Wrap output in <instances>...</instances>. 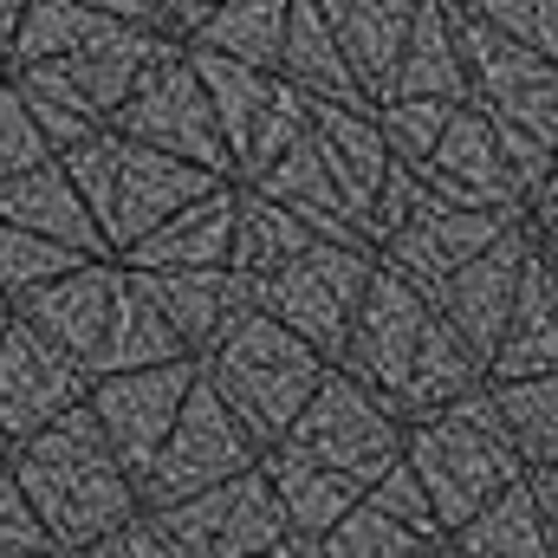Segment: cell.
I'll return each mask as SVG.
<instances>
[{
  "label": "cell",
  "mask_w": 558,
  "mask_h": 558,
  "mask_svg": "<svg viewBox=\"0 0 558 558\" xmlns=\"http://www.w3.org/2000/svg\"><path fill=\"white\" fill-rule=\"evenodd\" d=\"M403 461L416 468L422 494L435 507V526L454 539L494 494H507L513 481H526V461L513 454V435L500 422L494 384H481L474 397H461L441 416H422L403 428Z\"/></svg>",
  "instance_id": "6da1fadb"
},
{
  "label": "cell",
  "mask_w": 558,
  "mask_h": 558,
  "mask_svg": "<svg viewBox=\"0 0 558 558\" xmlns=\"http://www.w3.org/2000/svg\"><path fill=\"white\" fill-rule=\"evenodd\" d=\"M195 364H202V384L228 403V416L254 435L260 454L286 441V428H292L299 410L312 403L318 377L331 371L299 331H286L267 312H247V318H241L215 351H202Z\"/></svg>",
  "instance_id": "7a4b0ae2"
},
{
  "label": "cell",
  "mask_w": 558,
  "mask_h": 558,
  "mask_svg": "<svg viewBox=\"0 0 558 558\" xmlns=\"http://www.w3.org/2000/svg\"><path fill=\"white\" fill-rule=\"evenodd\" d=\"M377 254L371 247H338V241H312L299 260H286L279 274L254 279V312L279 318L286 331H299L325 364H338L351 318L371 292Z\"/></svg>",
  "instance_id": "3957f363"
},
{
  "label": "cell",
  "mask_w": 558,
  "mask_h": 558,
  "mask_svg": "<svg viewBox=\"0 0 558 558\" xmlns=\"http://www.w3.org/2000/svg\"><path fill=\"white\" fill-rule=\"evenodd\" d=\"M279 448H292V454H305V461H318V468H338V474H351L357 487H371L390 461H403V416H397L377 390H364L357 377H344V371L331 364V371L318 377L312 403L299 410V422L286 428Z\"/></svg>",
  "instance_id": "277c9868"
},
{
  "label": "cell",
  "mask_w": 558,
  "mask_h": 558,
  "mask_svg": "<svg viewBox=\"0 0 558 558\" xmlns=\"http://www.w3.org/2000/svg\"><path fill=\"white\" fill-rule=\"evenodd\" d=\"M461 26V59H468V105L494 131H520L533 143H558V65L513 46L468 7H454Z\"/></svg>",
  "instance_id": "5b68a950"
},
{
  "label": "cell",
  "mask_w": 558,
  "mask_h": 558,
  "mask_svg": "<svg viewBox=\"0 0 558 558\" xmlns=\"http://www.w3.org/2000/svg\"><path fill=\"white\" fill-rule=\"evenodd\" d=\"M156 533L169 539L175 558H254V553H267V546H279V539H292L286 513H279V500H274V481L260 468H247V474H234V481H221L208 494H189V500L162 507Z\"/></svg>",
  "instance_id": "8992f818"
},
{
  "label": "cell",
  "mask_w": 558,
  "mask_h": 558,
  "mask_svg": "<svg viewBox=\"0 0 558 558\" xmlns=\"http://www.w3.org/2000/svg\"><path fill=\"white\" fill-rule=\"evenodd\" d=\"M195 371H202V364H195ZM247 468H260L254 435L228 416V403L195 377L182 416L169 428V441L156 448V461H149L143 481H149V500H156V507H175V500L208 494V487H221V481H234V474H247Z\"/></svg>",
  "instance_id": "52a82bcc"
},
{
  "label": "cell",
  "mask_w": 558,
  "mask_h": 558,
  "mask_svg": "<svg viewBox=\"0 0 558 558\" xmlns=\"http://www.w3.org/2000/svg\"><path fill=\"white\" fill-rule=\"evenodd\" d=\"M428 318H435V305L422 299L410 279H397L377 260L371 292H364V305H357V318H351V338H344V351H338V371L357 377L364 390H377V397L397 410V397H403V384H410V371H416Z\"/></svg>",
  "instance_id": "ba28073f"
},
{
  "label": "cell",
  "mask_w": 558,
  "mask_h": 558,
  "mask_svg": "<svg viewBox=\"0 0 558 558\" xmlns=\"http://www.w3.org/2000/svg\"><path fill=\"white\" fill-rule=\"evenodd\" d=\"M124 131L143 143V149H162V156H182L208 175H228L234 182V156L215 131V111L202 98V78L189 59H156L137 78V98L124 111Z\"/></svg>",
  "instance_id": "9c48e42d"
},
{
  "label": "cell",
  "mask_w": 558,
  "mask_h": 558,
  "mask_svg": "<svg viewBox=\"0 0 558 558\" xmlns=\"http://www.w3.org/2000/svg\"><path fill=\"white\" fill-rule=\"evenodd\" d=\"M526 254H533V234H526V221H513L494 247H481L474 260H461L454 274L428 292L435 318H441L481 364L494 357V344H500V331H507V312H513V292H520V274H526Z\"/></svg>",
  "instance_id": "30bf717a"
},
{
  "label": "cell",
  "mask_w": 558,
  "mask_h": 558,
  "mask_svg": "<svg viewBox=\"0 0 558 558\" xmlns=\"http://www.w3.org/2000/svg\"><path fill=\"white\" fill-rule=\"evenodd\" d=\"M416 175H422V189H428L435 202H448V208L526 215V189H520V175L507 169V149H500L494 124H487L474 105L454 111V124L441 131V143L416 162Z\"/></svg>",
  "instance_id": "8fae6325"
},
{
  "label": "cell",
  "mask_w": 558,
  "mask_h": 558,
  "mask_svg": "<svg viewBox=\"0 0 558 558\" xmlns=\"http://www.w3.org/2000/svg\"><path fill=\"white\" fill-rule=\"evenodd\" d=\"M513 221H526V215H494V208H448V202H435V195H422V208L377 247V260L390 267L397 279H410L422 299L441 286V279L454 274L461 260H474L481 247H494Z\"/></svg>",
  "instance_id": "7c38bea8"
},
{
  "label": "cell",
  "mask_w": 558,
  "mask_h": 558,
  "mask_svg": "<svg viewBox=\"0 0 558 558\" xmlns=\"http://www.w3.org/2000/svg\"><path fill=\"white\" fill-rule=\"evenodd\" d=\"M215 182H228V175H208V169H195L182 156H162V149H143V143L111 149V221H118V241H143L175 208L208 195Z\"/></svg>",
  "instance_id": "4fadbf2b"
},
{
  "label": "cell",
  "mask_w": 558,
  "mask_h": 558,
  "mask_svg": "<svg viewBox=\"0 0 558 558\" xmlns=\"http://www.w3.org/2000/svg\"><path fill=\"white\" fill-rule=\"evenodd\" d=\"M143 292L156 299V312L169 318V331L182 338L189 357L215 351L247 312H254V279H241L234 267H189V274H149Z\"/></svg>",
  "instance_id": "5bb4252c"
},
{
  "label": "cell",
  "mask_w": 558,
  "mask_h": 558,
  "mask_svg": "<svg viewBox=\"0 0 558 558\" xmlns=\"http://www.w3.org/2000/svg\"><path fill=\"white\" fill-rule=\"evenodd\" d=\"M195 377H202L195 357H175V364H149V371H137V377H124V384L105 390V422H111V435H118V448H124L131 468L149 474V461L169 441V428L182 416Z\"/></svg>",
  "instance_id": "9a60e30c"
},
{
  "label": "cell",
  "mask_w": 558,
  "mask_h": 558,
  "mask_svg": "<svg viewBox=\"0 0 558 558\" xmlns=\"http://www.w3.org/2000/svg\"><path fill=\"white\" fill-rule=\"evenodd\" d=\"M558 371V267L533 247L526 274L513 292L507 331L487 357V384H526V377H553Z\"/></svg>",
  "instance_id": "2e32d148"
},
{
  "label": "cell",
  "mask_w": 558,
  "mask_h": 558,
  "mask_svg": "<svg viewBox=\"0 0 558 558\" xmlns=\"http://www.w3.org/2000/svg\"><path fill=\"white\" fill-rule=\"evenodd\" d=\"M312 143H318L331 182L344 189V202H351V215L364 228L371 202H377V189H384V175L397 162L384 131H377V105H325V98H312Z\"/></svg>",
  "instance_id": "e0dca14e"
},
{
  "label": "cell",
  "mask_w": 558,
  "mask_h": 558,
  "mask_svg": "<svg viewBox=\"0 0 558 558\" xmlns=\"http://www.w3.org/2000/svg\"><path fill=\"white\" fill-rule=\"evenodd\" d=\"M318 13H325L351 78L377 105L390 72H397V59H403V46H410V26H416L422 0H318Z\"/></svg>",
  "instance_id": "ac0fdd59"
},
{
  "label": "cell",
  "mask_w": 558,
  "mask_h": 558,
  "mask_svg": "<svg viewBox=\"0 0 558 558\" xmlns=\"http://www.w3.org/2000/svg\"><path fill=\"white\" fill-rule=\"evenodd\" d=\"M247 189H260L267 202L279 208H292L318 241H338V247H371L364 241V228H357V215H351V202H344V189L331 182V169H325V156H318V143L305 131V143H292L286 156H279L267 175H254ZM377 254V247H371Z\"/></svg>",
  "instance_id": "d6986e66"
},
{
  "label": "cell",
  "mask_w": 558,
  "mask_h": 558,
  "mask_svg": "<svg viewBox=\"0 0 558 558\" xmlns=\"http://www.w3.org/2000/svg\"><path fill=\"white\" fill-rule=\"evenodd\" d=\"M234 215H241V182H215L189 208H175L162 228L137 241V260L156 274H189V267H228L234 254Z\"/></svg>",
  "instance_id": "ffe728a7"
},
{
  "label": "cell",
  "mask_w": 558,
  "mask_h": 558,
  "mask_svg": "<svg viewBox=\"0 0 558 558\" xmlns=\"http://www.w3.org/2000/svg\"><path fill=\"white\" fill-rule=\"evenodd\" d=\"M260 474L274 481V500H279V513H286V533H292L299 546L325 539V533L364 500V487H357L351 474L318 468V461H305V454H292V448H267V454H260Z\"/></svg>",
  "instance_id": "44dd1931"
},
{
  "label": "cell",
  "mask_w": 558,
  "mask_h": 558,
  "mask_svg": "<svg viewBox=\"0 0 558 558\" xmlns=\"http://www.w3.org/2000/svg\"><path fill=\"white\" fill-rule=\"evenodd\" d=\"M384 98H448V105H468V59H461V26H454V7L448 0H422L416 26H410V46L384 85Z\"/></svg>",
  "instance_id": "7402d4cb"
},
{
  "label": "cell",
  "mask_w": 558,
  "mask_h": 558,
  "mask_svg": "<svg viewBox=\"0 0 558 558\" xmlns=\"http://www.w3.org/2000/svg\"><path fill=\"white\" fill-rule=\"evenodd\" d=\"M279 78H292L305 98H325V105H371L364 85L351 78L318 0H292L286 7V46H279Z\"/></svg>",
  "instance_id": "603a6c76"
},
{
  "label": "cell",
  "mask_w": 558,
  "mask_h": 558,
  "mask_svg": "<svg viewBox=\"0 0 558 558\" xmlns=\"http://www.w3.org/2000/svg\"><path fill=\"white\" fill-rule=\"evenodd\" d=\"M481 384H487V364H481L441 318H428L416 371H410V384H403V397H397V416H403V428L422 422V416H441V410H454L461 397H474Z\"/></svg>",
  "instance_id": "cb8c5ba5"
},
{
  "label": "cell",
  "mask_w": 558,
  "mask_h": 558,
  "mask_svg": "<svg viewBox=\"0 0 558 558\" xmlns=\"http://www.w3.org/2000/svg\"><path fill=\"white\" fill-rule=\"evenodd\" d=\"M448 553H461V558H558L526 481H513L507 494H494V500L448 539Z\"/></svg>",
  "instance_id": "d4e9b609"
},
{
  "label": "cell",
  "mask_w": 558,
  "mask_h": 558,
  "mask_svg": "<svg viewBox=\"0 0 558 558\" xmlns=\"http://www.w3.org/2000/svg\"><path fill=\"white\" fill-rule=\"evenodd\" d=\"M189 65H195V78H202V98H208V111H215V131L228 143L234 169H241L247 131H254V118H260V105H267V92H274V72H254V65H241V59H228V52H208V46H195ZM234 182H241V175H234Z\"/></svg>",
  "instance_id": "484cf974"
},
{
  "label": "cell",
  "mask_w": 558,
  "mask_h": 558,
  "mask_svg": "<svg viewBox=\"0 0 558 558\" xmlns=\"http://www.w3.org/2000/svg\"><path fill=\"white\" fill-rule=\"evenodd\" d=\"M318 234L292 215V208H279V202H267L260 189H247L241 182V215H234V254H228V267L241 279H267L279 274L286 260H299L305 247H312Z\"/></svg>",
  "instance_id": "4316f807"
},
{
  "label": "cell",
  "mask_w": 558,
  "mask_h": 558,
  "mask_svg": "<svg viewBox=\"0 0 558 558\" xmlns=\"http://www.w3.org/2000/svg\"><path fill=\"white\" fill-rule=\"evenodd\" d=\"M286 7L292 0H221L195 20V46L228 52L254 72H279V46H286Z\"/></svg>",
  "instance_id": "83f0119b"
},
{
  "label": "cell",
  "mask_w": 558,
  "mask_h": 558,
  "mask_svg": "<svg viewBox=\"0 0 558 558\" xmlns=\"http://www.w3.org/2000/svg\"><path fill=\"white\" fill-rule=\"evenodd\" d=\"M494 403L513 435V454L526 468H558V371L526 384H494Z\"/></svg>",
  "instance_id": "f1b7e54d"
},
{
  "label": "cell",
  "mask_w": 558,
  "mask_h": 558,
  "mask_svg": "<svg viewBox=\"0 0 558 558\" xmlns=\"http://www.w3.org/2000/svg\"><path fill=\"white\" fill-rule=\"evenodd\" d=\"M305 131H312V98H305L292 78L274 72V92H267V105H260V118H254V131H247V149H241V169H234V175H241V182L267 175L292 143H305Z\"/></svg>",
  "instance_id": "f546056e"
},
{
  "label": "cell",
  "mask_w": 558,
  "mask_h": 558,
  "mask_svg": "<svg viewBox=\"0 0 558 558\" xmlns=\"http://www.w3.org/2000/svg\"><path fill=\"white\" fill-rule=\"evenodd\" d=\"M422 539L410 533V526H397V520H384L371 500H357L325 539H312L305 546V558H410Z\"/></svg>",
  "instance_id": "4dcf8cb0"
},
{
  "label": "cell",
  "mask_w": 558,
  "mask_h": 558,
  "mask_svg": "<svg viewBox=\"0 0 558 558\" xmlns=\"http://www.w3.org/2000/svg\"><path fill=\"white\" fill-rule=\"evenodd\" d=\"M454 111L461 105H448V98H377V131H384L397 162L416 169L422 156L441 143V131L454 124Z\"/></svg>",
  "instance_id": "1f68e13d"
},
{
  "label": "cell",
  "mask_w": 558,
  "mask_h": 558,
  "mask_svg": "<svg viewBox=\"0 0 558 558\" xmlns=\"http://www.w3.org/2000/svg\"><path fill=\"white\" fill-rule=\"evenodd\" d=\"M364 500H371L384 520L410 526L422 546H441V539H448V533L435 526V507H428V494H422V481H416V468H410V461H390V468L364 487Z\"/></svg>",
  "instance_id": "d6a6232c"
},
{
  "label": "cell",
  "mask_w": 558,
  "mask_h": 558,
  "mask_svg": "<svg viewBox=\"0 0 558 558\" xmlns=\"http://www.w3.org/2000/svg\"><path fill=\"white\" fill-rule=\"evenodd\" d=\"M468 13L487 20L494 33H507L513 46H526V52H539V59L558 65V0H481Z\"/></svg>",
  "instance_id": "836d02e7"
},
{
  "label": "cell",
  "mask_w": 558,
  "mask_h": 558,
  "mask_svg": "<svg viewBox=\"0 0 558 558\" xmlns=\"http://www.w3.org/2000/svg\"><path fill=\"white\" fill-rule=\"evenodd\" d=\"M526 234H533V247L558 267V195H533L526 202Z\"/></svg>",
  "instance_id": "e575fe53"
},
{
  "label": "cell",
  "mask_w": 558,
  "mask_h": 558,
  "mask_svg": "<svg viewBox=\"0 0 558 558\" xmlns=\"http://www.w3.org/2000/svg\"><path fill=\"white\" fill-rule=\"evenodd\" d=\"M526 487H533V507L546 520V539L558 553V468H526Z\"/></svg>",
  "instance_id": "d590c367"
},
{
  "label": "cell",
  "mask_w": 558,
  "mask_h": 558,
  "mask_svg": "<svg viewBox=\"0 0 558 558\" xmlns=\"http://www.w3.org/2000/svg\"><path fill=\"white\" fill-rule=\"evenodd\" d=\"M111 558H175V553H169V539H162L156 526H131V533L111 546Z\"/></svg>",
  "instance_id": "8d00e7d4"
},
{
  "label": "cell",
  "mask_w": 558,
  "mask_h": 558,
  "mask_svg": "<svg viewBox=\"0 0 558 558\" xmlns=\"http://www.w3.org/2000/svg\"><path fill=\"white\" fill-rule=\"evenodd\" d=\"M208 7H221V0H175V20H182V26H195Z\"/></svg>",
  "instance_id": "74e56055"
},
{
  "label": "cell",
  "mask_w": 558,
  "mask_h": 558,
  "mask_svg": "<svg viewBox=\"0 0 558 558\" xmlns=\"http://www.w3.org/2000/svg\"><path fill=\"white\" fill-rule=\"evenodd\" d=\"M254 558H305V546L299 539H279V546H267V553H254Z\"/></svg>",
  "instance_id": "f35d334b"
},
{
  "label": "cell",
  "mask_w": 558,
  "mask_h": 558,
  "mask_svg": "<svg viewBox=\"0 0 558 558\" xmlns=\"http://www.w3.org/2000/svg\"><path fill=\"white\" fill-rule=\"evenodd\" d=\"M410 558H448V539H441V546H416Z\"/></svg>",
  "instance_id": "ab89813d"
},
{
  "label": "cell",
  "mask_w": 558,
  "mask_h": 558,
  "mask_svg": "<svg viewBox=\"0 0 558 558\" xmlns=\"http://www.w3.org/2000/svg\"><path fill=\"white\" fill-rule=\"evenodd\" d=\"M539 195H558V143H553V175H546V189Z\"/></svg>",
  "instance_id": "60d3db41"
},
{
  "label": "cell",
  "mask_w": 558,
  "mask_h": 558,
  "mask_svg": "<svg viewBox=\"0 0 558 558\" xmlns=\"http://www.w3.org/2000/svg\"><path fill=\"white\" fill-rule=\"evenodd\" d=\"M448 7H481V0H448Z\"/></svg>",
  "instance_id": "b9f144b4"
},
{
  "label": "cell",
  "mask_w": 558,
  "mask_h": 558,
  "mask_svg": "<svg viewBox=\"0 0 558 558\" xmlns=\"http://www.w3.org/2000/svg\"><path fill=\"white\" fill-rule=\"evenodd\" d=\"M448 558H461V553H448Z\"/></svg>",
  "instance_id": "7bdbcfd3"
}]
</instances>
